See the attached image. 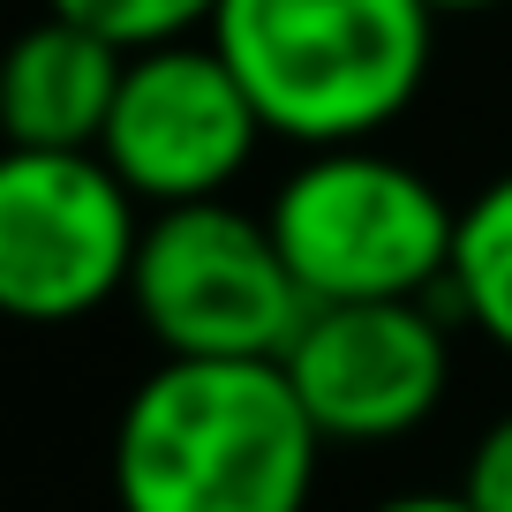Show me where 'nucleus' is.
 I'll use <instances>...</instances> for the list:
<instances>
[{
	"instance_id": "nucleus-1",
	"label": "nucleus",
	"mask_w": 512,
	"mask_h": 512,
	"mask_svg": "<svg viewBox=\"0 0 512 512\" xmlns=\"http://www.w3.org/2000/svg\"><path fill=\"white\" fill-rule=\"evenodd\" d=\"M317 422L287 362L166 354L113 422L121 512H309Z\"/></svg>"
},
{
	"instance_id": "nucleus-2",
	"label": "nucleus",
	"mask_w": 512,
	"mask_h": 512,
	"mask_svg": "<svg viewBox=\"0 0 512 512\" xmlns=\"http://www.w3.org/2000/svg\"><path fill=\"white\" fill-rule=\"evenodd\" d=\"M211 46L234 61L264 128L302 151L369 144L430 83V0H219Z\"/></svg>"
},
{
	"instance_id": "nucleus-3",
	"label": "nucleus",
	"mask_w": 512,
	"mask_h": 512,
	"mask_svg": "<svg viewBox=\"0 0 512 512\" xmlns=\"http://www.w3.org/2000/svg\"><path fill=\"white\" fill-rule=\"evenodd\" d=\"M272 234L309 302H422L452 272L460 211L407 159L324 144L279 181Z\"/></svg>"
},
{
	"instance_id": "nucleus-4",
	"label": "nucleus",
	"mask_w": 512,
	"mask_h": 512,
	"mask_svg": "<svg viewBox=\"0 0 512 512\" xmlns=\"http://www.w3.org/2000/svg\"><path fill=\"white\" fill-rule=\"evenodd\" d=\"M128 302L159 354H219V362H279L317 302L302 294L272 219L234 211L226 196L166 204L144 219Z\"/></svg>"
},
{
	"instance_id": "nucleus-5",
	"label": "nucleus",
	"mask_w": 512,
	"mask_h": 512,
	"mask_svg": "<svg viewBox=\"0 0 512 512\" xmlns=\"http://www.w3.org/2000/svg\"><path fill=\"white\" fill-rule=\"evenodd\" d=\"M144 204L106 151L0 144V317L76 324L128 294Z\"/></svg>"
},
{
	"instance_id": "nucleus-6",
	"label": "nucleus",
	"mask_w": 512,
	"mask_h": 512,
	"mask_svg": "<svg viewBox=\"0 0 512 512\" xmlns=\"http://www.w3.org/2000/svg\"><path fill=\"white\" fill-rule=\"evenodd\" d=\"M264 136L272 128L241 91L234 61L211 38H166L121 61V91H113L98 151L136 189V204L166 211L196 196H226Z\"/></svg>"
},
{
	"instance_id": "nucleus-7",
	"label": "nucleus",
	"mask_w": 512,
	"mask_h": 512,
	"mask_svg": "<svg viewBox=\"0 0 512 512\" xmlns=\"http://www.w3.org/2000/svg\"><path fill=\"white\" fill-rule=\"evenodd\" d=\"M279 362L324 445H392L452 384L445 324L422 302H317Z\"/></svg>"
},
{
	"instance_id": "nucleus-8",
	"label": "nucleus",
	"mask_w": 512,
	"mask_h": 512,
	"mask_svg": "<svg viewBox=\"0 0 512 512\" xmlns=\"http://www.w3.org/2000/svg\"><path fill=\"white\" fill-rule=\"evenodd\" d=\"M128 53L113 38L83 31L76 16L31 23L0 53V144L23 151H98L113 91H121Z\"/></svg>"
},
{
	"instance_id": "nucleus-9",
	"label": "nucleus",
	"mask_w": 512,
	"mask_h": 512,
	"mask_svg": "<svg viewBox=\"0 0 512 512\" xmlns=\"http://www.w3.org/2000/svg\"><path fill=\"white\" fill-rule=\"evenodd\" d=\"M452 302L467 309L497 354H512V174H497L475 204H460V234H452Z\"/></svg>"
},
{
	"instance_id": "nucleus-10",
	"label": "nucleus",
	"mask_w": 512,
	"mask_h": 512,
	"mask_svg": "<svg viewBox=\"0 0 512 512\" xmlns=\"http://www.w3.org/2000/svg\"><path fill=\"white\" fill-rule=\"evenodd\" d=\"M46 8L53 16H76L98 38H113L121 53L166 46V38H196L219 16V0H46Z\"/></svg>"
},
{
	"instance_id": "nucleus-11",
	"label": "nucleus",
	"mask_w": 512,
	"mask_h": 512,
	"mask_svg": "<svg viewBox=\"0 0 512 512\" xmlns=\"http://www.w3.org/2000/svg\"><path fill=\"white\" fill-rule=\"evenodd\" d=\"M460 497H467L475 512H512V407L475 437L467 475H460Z\"/></svg>"
},
{
	"instance_id": "nucleus-12",
	"label": "nucleus",
	"mask_w": 512,
	"mask_h": 512,
	"mask_svg": "<svg viewBox=\"0 0 512 512\" xmlns=\"http://www.w3.org/2000/svg\"><path fill=\"white\" fill-rule=\"evenodd\" d=\"M377 512H475L460 490H422V497H392V505H377Z\"/></svg>"
},
{
	"instance_id": "nucleus-13",
	"label": "nucleus",
	"mask_w": 512,
	"mask_h": 512,
	"mask_svg": "<svg viewBox=\"0 0 512 512\" xmlns=\"http://www.w3.org/2000/svg\"><path fill=\"white\" fill-rule=\"evenodd\" d=\"M437 16H482V8H505V0H430Z\"/></svg>"
}]
</instances>
